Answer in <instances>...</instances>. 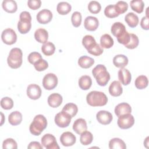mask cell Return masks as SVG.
<instances>
[{"label": "cell", "mask_w": 149, "mask_h": 149, "mask_svg": "<svg viewBox=\"0 0 149 149\" xmlns=\"http://www.w3.org/2000/svg\"><path fill=\"white\" fill-rule=\"evenodd\" d=\"M148 81L147 77L144 75L139 76L135 80L134 84L137 88L142 90L146 88L148 86Z\"/></svg>", "instance_id": "33"}, {"label": "cell", "mask_w": 149, "mask_h": 149, "mask_svg": "<svg viewBox=\"0 0 149 149\" xmlns=\"http://www.w3.org/2000/svg\"><path fill=\"white\" fill-rule=\"evenodd\" d=\"M115 8L116 9V12L120 15L125 13L126 11H127L128 9V4L127 2L123 1H118L115 5Z\"/></svg>", "instance_id": "44"}, {"label": "cell", "mask_w": 149, "mask_h": 149, "mask_svg": "<svg viewBox=\"0 0 149 149\" xmlns=\"http://www.w3.org/2000/svg\"><path fill=\"white\" fill-rule=\"evenodd\" d=\"M62 97L58 93H52L48 97V104L52 108H57L60 106L62 102Z\"/></svg>", "instance_id": "21"}, {"label": "cell", "mask_w": 149, "mask_h": 149, "mask_svg": "<svg viewBox=\"0 0 149 149\" xmlns=\"http://www.w3.org/2000/svg\"><path fill=\"white\" fill-rule=\"evenodd\" d=\"M28 6L33 10H36L40 8L41 1L40 0H29L27 2Z\"/></svg>", "instance_id": "48"}, {"label": "cell", "mask_w": 149, "mask_h": 149, "mask_svg": "<svg viewBox=\"0 0 149 149\" xmlns=\"http://www.w3.org/2000/svg\"><path fill=\"white\" fill-rule=\"evenodd\" d=\"M86 101L90 106L101 107L107 104L108 98L103 92L92 91L87 95Z\"/></svg>", "instance_id": "3"}, {"label": "cell", "mask_w": 149, "mask_h": 149, "mask_svg": "<svg viewBox=\"0 0 149 149\" xmlns=\"http://www.w3.org/2000/svg\"><path fill=\"white\" fill-rule=\"evenodd\" d=\"M34 38L37 42L44 44L48 39V33L45 29L39 28L34 33Z\"/></svg>", "instance_id": "22"}, {"label": "cell", "mask_w": 149, "mask_h": 149, "mask_svg": "<svg viewBox=\"0 0 149 149\" xmlns=\"http://www.w3.org/2000/svg\"><path fill=\"white\" fill-rule=\"evenodd\" d=\"M72 6L70 3L67 2H60L56 6V10L60 15H67L71 11Z\"/></svg>", "instance_id": "31"}, {"label": "cell", "mask_w": 149, "mask_h": 149, "mask_svg": "<svg viewBox=\"0 0 149 149\" xmlns=\"http://www.w3.org/2000/svg\"><path fill=\"white\" fill-rule=\"evenodd\" d=\"M1 106L4 109H10L13 107V101L10 97H3L1 100Z\"/></svg>", "instance_id": "42"}, {"label": "cell", "mask_w": 149, "mask_h": 149, "mask_svg": "<svg viewBox=\"0 0 149 149\" xmlns=\"http://www.w3.org/2000/svg\"><path fill=\"white\" fill-rule=\"evenodd\" d=\"M139 43V40L138 37L133 33H130V40L129 42L124 46L128 49H132L136 48L138 46Z\"/></svg>", "instance_id": "38"}, {"label": "cell", "mask_w": 149, "mask_h": 149, "mask_svg": "<svg viewBox=\"0 0 149 149\" xmlns=\"http://www.w3.org/2000/svg\"><path fill=\"white\" fill-rule=\"evenodd\" d=\"M96 118L99 123L102 125H106L109 124L111 122L113 119V116L111 112L107 111L101 110L97 112L96 115Z\"/></svg>", "instance_id": "15"}, {"label": "cell", "mask_w": 149, "mask_h": 149, "mask_svg": "<svg viewBox=\"0 0 149 149\" xmlns=\"http://www.w3.org/2000/svg\"><path fill=\"white\" fill-rule=\"evenodd\" d=\"M82 16L81 13L79 12L76 11L72 13L71 17V22L73 26L75 27H79L81 23Z\"/></svg>", "instance_id": "41"}, {"label": "cell", "mask_w": 149, "mask_h": 149, "mask_svg": "<svg viewBox=\"0 0 149 149\" xmlns=\"http://www.w3.org/2000/svg\"><path fill=\"white\" fill-rule=\"evenodd\" d=\"M134 123V119L130 113L125 114L118 117L117 124L122 129H127L131 127Z\"/></svg>", "instance_id": "8"}, {"label": "cell", "mask_w": 149, "mask_h": 149, "mask_svg": "<svg viewBox=\"0 0 149 149\" xmlns=\"http://www.w3.org/2000/svg\"><path fill=\"white\" fill-rule=\"evenodd\" d=\"M103 48L101 47V45L97 43H96L94 46H93L90 49H87V52L91 55L94 56H99L103 53Z\"/></svg>", "instance_id": "46"}, {"label": "cell", "mask_w": 149, "mask_h": 149, "mask_svg": "<svg viewBox=\"0 0 149 149\" xmlns=\"http://www.w3.org/2000/svg\"><path fill=\"white\" fill-rule=\"evenodd\" d=\"M27 59L29 63L34 65L36 62L42 59V56L39 52H32L29 55Z\"/></svg>", "instance_id": "47"}, {"label": "cell", "mask_w": 149, "mask_h": 149, "mask_svg": "<svg viewBox=\"0 0 149 149\" xmlns=\"http://www.w3.org/2000/svg\"><path fill=\"white\" fill-rule=\"evenodd\" d=\"M73 130L78 134H81L87 129V123L85 119L83 118H79L76 119L73 125Z\"/></svg>", "instance_id": "19"}, {"label": "cell", "mask_w": 149, "mask_h": 149, "mask_svg": "<svg viewBox=\"0 0 149 149\" xmlns=\"http://www.w3.org/2000/svg\"><path fill=\"white\" fill-rule=\"evenodd\" d=\"M93 140V136L92 133L88 131H85L81 134L80 137V143L84 146L90 144Z\"/></svg>", "instance_id": "36"}, {"label": "cell", "mask_w": 149, "mask_h": 149, "mask_svg": "<svg viewBox=\"0 0 149 149\" xmlns=\"http://www.w3.org/2000/svg\"><path fill=\"white\" fill-rule=\"evenodd\" d=\"M114 111L115 115L118 117H119L125 114L131 113L132 108L129 104L126 102H122L115 107Z\"/></svg>", "instance_id": "18"}, {"label": "cell", "mask_w": 149, "mask_h": 149, "mask_svg": "<svg viewBox=\"0 0 149 149\" xmlns=\"http://www.w3.org/2000/svg\"><path fill=\"white\" fill-rule=\"evenodd\" d=\"M1 38L5 44L7 45H12L16 42L17 35L13 29L8 28L2 31Z\"/></svg>", "instance_id": "11"}, {"label": "cell", "mask_w": 149, "mask_h": 149, "mask_svg": "<svg viewBox=\"0 0 149 149\" xmlns=\"http://www.w3.org/2000/svg\"><path fill=\"white\" fill-rule=\"evenodd\" d=\"M128 62L127 57L122 54L117 55L113 58V63L116 68H123L128 64Z\"/></svg>", "instance_id": "23"}, {"label": "cell", "mask_w": 149, "mask_h": 149, "mask_svg": "<svg viewBox=\"0 0 149 149\" xmlns=\"http://www.w3.org/2000/svg\"><path fill=\"white\" fill-rule=\"evenodd\" d=\"M62 111L66 112L72 118H73L77 114L78 112V108L75 104L68 103L63 107Z\"/></svg>", "instance_id": "32"}, {"label": "cell", "mask_w": 149, "mask_h": 149, "mask_svg": "<svg viewBox=\"0 0 149 149\" xmlns=\"http://www.w3.org/2000/svg\"><path fill=\"white\" fill-rule=\"evenodd\" d=\"M34 66L36 70L38 72H41L48 68V63L45 60L42 58L39 61H38L37 62H36L34 64Z\"/></svg>", "instance_id": "45"}, {"label": "cell", "mask_w": 149, "mask_h": 149, "mask_svg": "<svg viewBox=\"0 0 149 149\" xmlns=\"http://www.w3.org/2000/svg\"><path fill=\"white\" fill-rule=\"evenodd\" d=\"M72 117L68 113L63 111H61L58 113L55 116V124L60 127H68Z\"/></svg>", "instance_id": "10"}, {"label": "cell", "mask_w": 149, "mask_h": 149, "mask_svg": "<svg viewBox=\"0 0 149 149\" xmlns=\"http://www.w3.org/2000/svg\"><path fill=\"white\" fill-rule=\"evenodd\" d=\"M2 6L4 10L8 13H15L17 9V5L16 1L13 0H4L2 2Z\"/></svg>", "instance_id": "24"}, {"label": "cell", "mask_w": 149, "mask_h": 149, "mask_svg": "<svg viewBox=\"0 0 149 149\" xmlns=\"http://www.w3.org/2000/svg\"><path fill=\"white\" fill-rule=\"evenodd\" d=\"M113 40L108 34H103L100 38V45L102 48H110L113 45Z\"/></svg>", "instance_id": "29"}, {"label": "cell", "mask_w": 149, "mask_h": 149, "mask_svg": "<svg viewBox=\"0 0 149 149\" xmlns=\"http://www.w3.org/2000/svg\"><path fill=\"white\" fill-rule=\"evenodd\" d=\"M58 80L57 76L51 73H47L44 76L42 79V86L44 88L51 90L55 88L58 84Z\"/></svg>", "instance_id": "7"}, {"label": "cell", "mask_w": 149, "mask_h": 149, "mask_svg": "<svg viewBox=\"0 0 149 149\" xmlns=\"http://www.w3.org/2000/svg\"><path fill=\"white\" fill-rule=\"evenodd\" d=\"M41 144L47 149H59V147L55 136L51 134H44L41 138Z\"/></svg>", "instance_id": "9"}, {"label": "cell", "mask_w": 149, "mask_h": 149, "mask_svg": "<svg viewBox=\"0 0 149 149\" xmlns=\"http://www.w3.org/2000/svg\"><path fill=\"white\" fill-rule=\"evenodd\" d=\"M123 92L121 83L119 81L115 80L111 83L109 87V93L113 97L120 96Z\"/></svg>", "instance_id": "20"}, {"label": "cell", "mask_w": 149, "mask_h": 149, "mask_svg": "<svg viewBox=\"0 0 149 149\" xmlns=\"http://www.w3.org/2000/svg\"><path fill=\"white\" fill-rule=\"evenodd\" d=\"M125 20L128 26L132 28L136 27L139 22L138 16L133 12H129L126 14L125 17Z\"/></svg>", "instance_id": "26"}, {"label": "cell", "mask_w": 149, "mask_h": 149, "mask_svg": "<svg viewBox=\"0 0 149 149\" xmlns=\"http://www.w3.org/2000/svg\"><path fill=\"white\" fill-rule=\"evenodd\" d=\"M94 63V60L92 58L84 55L79 58L78 60L79 65L84 69H87L92 66Z\"/></svg>", "instance_id": "28"}, {"label": "cell", "mask_w": 149, "mask_h": 149, "mask_svg": "<svg viewBox=\"0 0 149 149\" xmlns=\"http://www.w3.org/2000/svg\"><path fill=\"white\" fill-rule=\"evenodd\" d=\"M92 74L97 83L101 86H105L110 80V74L103 65H97L93 70Z\"/></svg>", "instance_id": "2"}, {"label": "cell", "mask_w": 149, "mask_h": 149, "mask_svg": "<svg viewBox=\"0 0 149 149\" xmlns=\"http://www.w3.org/2000/svg\"><path fill=\"white\" fill-rule=\"evenodd\" d=\"M41 51L45 55L50 56L54 54L55 51V47L52 42L47 41L42 45Z\"/></svg>", "instance_id": "34"}, {"label": "cell", "mask_w": 149, "mask_h": 149, "mask_svg": "<svg viewBox=\"0 0 149 149\" xmlns=\"http://www.w3.org/2000/svg\"><path fill=\"white\" fill-rule=\"evenodd\" d=\"M110 149H126V146L125 142L119 138H113L109 142Z\"/></svg>", "instance_id": "30"}, {"label": "cell", "mask_w": 149, "mask_h": 149, "mask_svg": "<svg viewBox=\"0 0 149 149\" xmlns=\"http://www.w3.org/2000/svg\"><path fill=\"white\" fill-rule=\"evenodd\" d=\"M1 115H2V122H1V125H2V124H3V118H4V116H3V114L1 112Z\"/></svg>", "instance_id": "51"}, {"label": "cell", "mask_w": 149, "mask_h": 149, "mask_svg": "<svg viewBox=\"0 0 149 149\" xmlns=\"http://www.w3.org/2000/svg\"><path fill=\"white\" fill-rule=\"evenodd\" d=\"M140 26L141 28L144 30L149 29V19L147 16H144L142 17L140 22Z\"/></svg>", "instance_id": "49"}, {"label": "cell", "mask_w": 149, "mask_h": 149, "mask_svg": "<svg viewBox=\"0 0 149 149\" xmlns=\"http://www.w3.org/2000/svg\"><path fill=\"white\" fill-rule=\"evenodd\" d=\"M132 9L138 13H141L143 12L144 3L142 0H133L130 2Z\"/></svg>", "instance_id": "35"}, {"label": "cell", "mask_w": 149, "mask_h": 149, "mask_svg": "<svg viewBox=\"0 0 149 149\" xmlns=\"http://www.w3.org/2000/svg\"><path fill=\"white\" fill-rule=\"evenodd\" d=\"M22 113L17 111H15L9 114L8 116V121L10 125L16 126L22 122Z\"/></svg>", "instance_id": "25"}, {"label": "cell", "mask_w": 149, "mask_h": 149, "mask_svg": "<svg viewBox=\"0 0 149 149\" xmlns=\"http://www.w3.org/2000/svg\"><path fill=\"white\" fill-rule=\"evenodd\" d=\"M23 62V52L19 48H12L7 58V62L9 67L12 69L20 68Z\"/></svg>", "instance_id": "5"}, {"label": "cell", "mask_w": 149, "mask_h": 149, "mask_svg": "<svg viewBox=\"0 0 149 149\" xmlns=\"http://www.w3.org/2000/svg\"><path fill=\"white\" fill-rule=\"evenodd\" d=\"M118 79L123 85H128L132 79V75L128 69L126 68H120L118 71Z\"/></svg>", "instance_id": "17"}, {"label": "cell", "mask_w": 149, "mask_h": 149, "mask_svg": "<svg viewBox=\"0 0 149 149\" xmlns=\"http://www.w3.org/2000/svg\"><path fill=\"white\" fill-rule=\"evenodd\" d=\"M27 95L31 100H37L41 95V89L40 87L36 84H31L27 88Z\"/></svg>", "instance_id": "12"}, {"label": "cell", "mask_w": 149, "mask_h": 149, "mask_svg": "<svg viewBox=\"0 0 149 149\" xmlns=\"http://www.w3.org/2000/svg\"><path fill=\"white\" fill-rule=\"evenodd\" d=\"M104 14L109 18H114L119 15L116 11L115 5H109L106 6L104 9Z\"/></svg>", "instance_id": "39"}, {"label": "cell", "mask_w": 149, "mask_h": 149, "mask_svg": "<svg viewBox=\"0 0 149 149\" xmlns=\"http://www.w3.org/2000/svg\"><path fill=\"white\" fill-rule=\"evenodd\" d=\"M47 120L46 118L41 114L36 115L30 125V133L35 136H39L47 127Z\"/></svg>", "instance_id": "4"}, {"label": "cell", "mask_w": 149, "mask_h": 149, "mask_svg": "<svg viewBox=\"0 0 149 149\" xmlns=\"http://www.w3.org/2000/svg\"><path fill=\"white\" fill-rule=\"evenodd\" d=\"M99 25V21L96 17L89 16H87L84 22V26L86 30L88 31H95Z\"/></svg>", "instance_id": "16"}, {"label": "cell", "mask_w": 149, "mask_h": 149, "mask_svg": "<svg viewBox=\"0 0 149 149\" xmlns=\"http://www.w3.org/2000/svg\"><path fill=\"white\" fill-rule=\"evenodd\" d=\"M37 22L40 24H47L52 19V13L49 9H44L40 10L36 16Z\"/></svg>", "instance_id": "13"}, {"label": "cell", "mask_w": 149, "mask_h": 149, "mask_svg": "<svg viewBox=\"0 0 149 149\" xmlns=\"http://www.w3.org/2000/svg\"><path fill=\"white\" fill-rule=\"evenodd\" d=\"M2 148L3 149H16L17 148V144L14 139L8 138L3 141Z\"/></svg>", "instance_id": "43"}, {"label": "cell", "mask_w": 149, "mask_h": 149, "mask_svg": "<svg viewBox=\"0 0 149 149\" xmlns=\"http://www.w3.org/2000/svg\"><path fill=\"white\" fill-rule=\"evenodd\" d=\"M79 86L81 90H88L92 84V80L90 76L88 75H83L79 79Z\"/></svg>", "instance_id": "27"}, {"label": "cell", "mask_w": 149, "mask_h": 149, "mask_svg": "<svg viewBox=\"0 0 149 149\" xmlns=\"http://www.w3.org/2000/svg\"><path fill=\"white\" fill-rule=\"evenodd\" d=\"M60 141L63 146H72L76 143V137L72 132H65L61 135Z\"/></svg>", "instance_id": "14"}, {"label": "cell", "mask_w": 149, "mask_h": 149, "mask_svg": "<svg viewBox=\"0 0 149 149\" xmlns=\"http://www.w3.org/2000/svg\"><path fill=\"white\" fill-rule=\"evenodd\" d=\"M111 31L117 38L119 43L125 45L129 42L130 40V33L126 31L125 25L122 23H114L111 26Z\"/></svg>", "instance_id": "1"}, {"label": "cell", "mask_w": 149, "mask_h": 149, "mask_svg": "<svg viewBox=\"0 0 149 149\" xmlns=\"http://www.w3.org/2000/svg\"><path fill=\"white\" fill-rule=\"evenodd\" d=\"M88 9L91 13L97 14L100 12L101 6L98 2L96 1H91L88 5Z\"/></svg>", "instance_id": "40"}, {"label": "cell", "mask_w": 149, "mask_h": 149, "mask_svg": "<svg viewBox=\"0 0 149 149\" xmlns=\"http://www.w3.org/2000/svg\"><path fill=\"white\" fill-rule=\"evenodd\" d=\"M31 16L30 13L27 11H23L20 13L19 16V21L17 23V29L20 33L26 34L31 27Z\"/></svg>", "instance_id": "6"}, {"label": "cell", "mask_w": 149, "mask_h": 149, "mask_svg": "<svg viewBox=\"0 0 149 149\" xmlns=\"http://www.w3.org/2000/svg\"><path fill=\"white\" fill-rule=\"evenodd\" d=\"M95 44V38L91 35H86L82 39V44L87 50L91 48Z\"/></svg>", "instance_id": "37"}, {"label": "cell", "mask_w": 149, "mask_h": 149, "mask_svg": "<svg viewBox=\"0 0 149 149\" xmlns=\"http://www.w3.org/2000/svg\"><path fill=\"white\" fill-rule=\"evenodd\" d=\"M29 149H42V146L38 141H31L27 146Z\"/></svg>", "instance_id": "50"}]
</instances>
